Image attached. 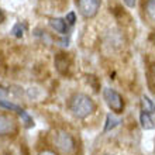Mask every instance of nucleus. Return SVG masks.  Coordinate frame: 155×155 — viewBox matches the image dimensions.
<instances>
[{
    "instance_id": "nucleus-20",
    "label": "nucleus",
    "mask_w": 155,
    "mask_h": 155,
    "mask_svg": "<svg viewBox=\"0 0 155 155\" xmlns=\"http://www.w3.org/2000/svg\"><path fill=\"white\" fill-rule=\"evenodd\" d=\"M154 74H155V66H154Z\"/></svg>"
},
{
    "instance_id": "nucleus-9",
    "label": "nucleus",
    "mask_w": 155,
    "mask_h": 155,
    "mask_svg": "<svg viewBox=\"0 0 155 155\" xmlns=\"http://www.w3.org/2000/svg\"><path fill=\"white\" fill-rule=\"evenodd\" d=\"M140 121H141L143 128H145V130H151V128H154V123H152L150 114L145 113V111H143V113L140 114Z\"/></svg>"
},
{
    "instance_id": "nucleus-15",
    "label": "nucleus",
    "mask_w": 155,
    "mask_h": 155,
    "mask_svg": "<svg viewBox=\"0 0 155 155\" xmlns=\"http://www.w3.org/2000/svg\"><path fill=\"white\" fill-rule=\"evenodd\" d=\"M65 21H66V23H68L69 25H74L75 21H76V16H75V13H74V12L68 13V14H66V17H65Z\"/></svg>"
},
{
    "instance_id": "nucleus-1",
    "label": "nucleus",
    "mask_w": 155,
    "mask_h": 155,
    "mask_svg": "<svg viewBox=\"0 0 155 155\" xmlns=\"http://www.w3.org/2000/svg\"><path fill=\"white\" fill-rule=\"evenodd\" d=\"M96 109L94 102L87 96V94H75L69 102V110L72 114L78 118H85L89 114H92Z\"/></svg>"
},
{
    "instance_id": "nucleus-7",
    "label": "nucleus",
    "mask_w": 155,
    "mask_h": 155,
    "mask_svg": "<svg viewBox=\"0 0 155 155\" xmlns=\"http://www.w3.org/2000/svg\"><path fill=\"white\" fill-rule=\"evenodd\" d=\"M55 66H57V69L61 72V74H65L68 68H69V61H68V58L64 55V54H58L57 59H55Z\"/></svg>"
},
{
    "instance_id": "nucleus-14",
    "label": "nucleus",
    "mask_w": 155,
    "mask_h": 155,
    "mask_svg": "<svg viewBox=\"0 0 155 155\" xmlns=\"http://www.w3.org/2000/svg\"><path fill=\"white\" fill-rule=\"evenodd\" d=\"M12 33L16 35L17 38H21L23 37V25L20 24V23H17L14 27H13V30H12Z\"/></svg>"
},
{
    "instance_id": "nucleus-10",
    "label": "nucleus",
    "mask_w": 155,
    "mask_h": 155,
    "mask_svg": "<svg viewBox=\"0 0 155 155\" xmlns=\"http://www.w3.org/2000/svg\"><path fill=\"white\" fill-rule=\"evenodd\" d=\"M118 123H120V120L116 117H113L111 114H109L106 117V126H104V133H107V131H110L113 130L114 127L118 126Z\"/></svg>"
},
{
    "instance_id": "nucleus-4",
    "label": "nucleus",
    "mask_w": 155,
    "mask_h": 155,
    "mask_svg": "<svg viewBox=\"0 0 155 155\" xmlns=\"http://www.w3.org/2000/svg\"><path fill=\"white\" fill-rule=\"evenodd\" d=\"M102 2L100 0H78V7L83 17L90 18L97 14Z\"/></svg>"
},
{
    "instance_id": "nucleus-17",
    "label": "nucleus",
    "mask_w": 155,
    "mask_h": 155,
    "mask_svg": "<svg viewBox=\"0 0 155 155\" xmlns=\"http://www.w3.org/2000/svg\"><path fill=\"white\" fill-rule=\"evenodd\" d=\"M124 3H126V6H128V7H134L135 6V0H123Z\"/></svg>"
},
{
    "instance_id": "nucleus-11",
    "label": "nucleus",
    "mask_w": 155,
    "mask_h": 155,
    "mask_svg": "<svg viewBox=\"0 0 155 155\" xmlns=\"http://www.w3.org/2000/svg\"><path fill=\"white\" fill-rule=\"evenodd\" d=\"M145 10H147L148 17L152 21H155V0H148L147 6H145Z\"/></svg>"
},
{
    "instance_id": "nucleus-5",
    "label": "nucleus",
    "mask_w": 155,
    "mask_h": 155,
    "mask_svg": "<svg viewBox=\"0 0 155 155\" xmlns=\"http://www.w3.org/2000/svg\"><path fill=\"white\" fill-rule=\"evenodd\" d=\"M17 128L14 118L7 114H0V135L13 134Z\"/></svg>"
},
{
    "instance_id": "nucleus-6",
    "label": "nucleus",
    "mask_w": 155,
    "mask_h": 155,
    "mask_svg": "<svg viewBox=\"0 0 155 155\" xmlns=\"http://www.w3.org/2000/svg\"><path fill=\"white\" fill-rule=\"evenodd\" d=\"M49 25L51 28L55 30V33L59 34H66L68 33V25H66V21L62 20V18H52L49 21Z\"/></svg>"
},
{
    "instance_id": "nucleus-12",
    "label": "nucleus",
    "mask_w": 155,
    "mask_h": 155,
    "mask_svg": "<svg viewBox=\"0 0 155 155\" xmlns=\"http://www.w3.org/2000/svg\"><path fill=\"white\" fill-rule=\"evenodd\" d=\"M0 106L4 107V109H7V110H14V111H18L21 110V107H18L17 104H14V103H10L8 100H0Z\"/></svg>"
},
{
    "instance_id": "nucleus-3",
    "label": "nucleus",
    "mask_w": 155,
    "mask_h": 155,
    "mask_svg": "<svg viewBox=\"0 0 155 155\" xmlns=\"http://www.w3.org/2000/svg\"><path fill=\"white\" fill-rule=\"evenodd\" d=\"M103 99H104L106 104L109 106V109H111L114 113H121L123 111V109H124V100H123V97L114 89L106 87V89L103 90Z\"/></svg>"
},
{
    "instance_id": "nucleus-8",
    "label": "nucleus",
    "mask_w": 155,
    "mask_h": 155,
    "mask_svg": "<svg viewBox=\"0 0 155 155\" xmlns=\"http://www.w3.org/2000/svg\"><path fill=\"white\" fill-rule=\"evenodd\" d=\"M141 107H143V111L148 113V114H151L155 111V104L152 103V100L148 96H143L141 97Z\"/></svg>"
},
{
    "instance_id": "nucleus-13",
    "label": "nucleus",
    "mask_w": 155,
    "mask_h": 155,
    "mask_svg": "<svg viewBox=\"0 0 155 155\" xmlns=\"http://www.w3.org/2000/svg\"><path fill=\"white\" fill-rule=\"evenodd\" d=\"M18 114H20V117L23 118V121H24V124H25V127H31V126H34V120L31 117H30L27 113H25L23 109H21L20 111H18Z\"/></svg>"
},
{
    "instance_id": "nucleus-19",
    "label": "nucleus",
    "mask_w": 155,
    "mask_h": 155,
    "mask_svg": "<svg viewBox=\"0 0 155 155\" xmlns=\"http://www.w3.org/2000/svg\"><path fill=\"white\" fill-rule=\"evenodd\" d=\"M0 18H3V14H2V12H0Z\"/></svg>"
},
{
    "instance_id": "nucleus-18",
    "label": "nucleus",
    "mask_w": 155,
    "mask_h": 155,
    "mask_svg": "<svg viewBox=\"0 0 155 155\" xmlns=\"http://www.w3.org/2000/svg\"><path fill=\"white\" fill-rule=\"evenodd\" d=\"M38 155H57V154L52 152V151H42V152H40Z\"/></svg>"
},
{
    "instance_id": "nucleus-2",
    "label": "nucleus",
    "mask_w": 155,
    "mask_h": 155,
    "mask_svg": "<svg viewBox=\"0 0 155 155\" xmlns=\"http://www.w3.org/2000/svg\"><path fill=\"white\" fill-rule=\"evenodd\" d=\"M54 144L57 145L59 151L64 154H71L75 150V141L72 138V135L66 131H58L54 135Z\"/></svg>"
},
{
    "instance_id": "nucleus-16",
    "label": "nucleus",
    "mask_w": 155,
    "mask_h": 155,
    "mask_svg": "<svg viewBox=\"0 0 155 155\" xmlns=\"http://www.w3.org/2000/svg\"><path fill=\"white\" fill-rule=\"evenodd\" d=\"M6 97H7V90L0 86V100H6Z\"/></svg>"
}]
</instances>
